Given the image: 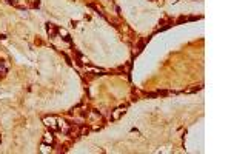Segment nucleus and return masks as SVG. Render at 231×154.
Here are the masks:
<instances>
[{
    "instance_id": "obj_1",
    "label": "nucleus",
    "mask_w": 231,
    "mask_h": 154,
    "mask_svg": "<svg viewBox=\"0 0 231 154\" xmlns=\"http://www.w3.org/2000/svg\"><path fill=\"white\" fill-rule=\"evenodd\" d=\"M46 31L49 34V37H55V32H57V28L52 25V23H48L46 25Z\"/></svg>"
},
{
    "instance_id": "obj_2",
    "label": "nucleus",
    "mask_w": 231,
    "mask_h": 154,
    "mask_svg": "<svg viewBox=\"0 0 231 154\" xmlns=\"http://www.w3.org/2000/svg\"><path fill=\"white\" fill-rule=\"evenodd\" d=\"M122 112H125V111H123V109H117V112H115V114L112 115V117H111V119H117V117H119V115H120Z\"/></svg>"
}]
</instances>
